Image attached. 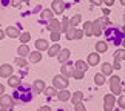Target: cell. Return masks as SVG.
Masks as SVG:
<instances>
[{
  "mask_svg": "<svg viewBox=\"0 0 125 111\" xmlns=\"http://www.w3.org/2000/svg\"><path fill=\"white\" fill-rule=\"evenodd\" d=\"M110 90H111V94H114V96H121L122 94L121 79H119V76H111L110 77Z\"/></svg>",
  "mask_w": 125,
  "mask_h": 111,
  "instance_id": "6da1fadb",
  "label": "cell"
},
{
  "mask_svg": "<svg viewBox=\"0 0 125 111\" xmlns=\"http://www.w3.org/2000/svg\"><path fill=\"white\" fill-rule=\"evenodd\" d=\"M68 83H70L68 77H65V76H62V74L56 76L54 79H52V86H54L56 90H65L66 86H68Z\"/></svg>",
  "mask_w": 125,
  "mask_h": 111,
  "instance_id": "7a4b0ae2",
  "label": "cell"
},
{
  "mask_svg": "<svg viewBox=\"0 0 125 111\" xmlns=\"http://www.w3.org/2000/svg\"><path fill=\"white\" fill-rule=\"evenodd\" d=\"M114 105H116V97H114V94H105V97H104V110L105 111H113Z\"/></svg>",
  "mask_w": 125,
  "mask_h": 111,
  "instance_id": "3957f363",
  "label": "cell"
},
{
  "mask_svg": "<svg viewBox=\"0 0 125 111\" xmlns=\"http://www.w3.org/2000/svg\"><path fill=\"white\" fill-rule=\"evenodd\" d=\"M0 108H14V99L8 94H2L0 96Z\"/></svg>",
  "mask_w": 125,
  "mask_h": 111,
  "instance_id": "277c9868",
  "label": "cell"
},
{
  "mask_svg": "<svg viewBox=\"0 0 125 111\" xmlns=\"http://www.w3.org/2000/svg\"><path fill=\"white\" fill-rule=\"evenodd\" d=\"M51 9L54 14H63V9H65V5L62 0H54L51 3Z\"/></svg>",
  "mask_w": 125,
  "mask_h": 111,
  "instance_id": "5b68a950",
  "label": "cell"
},
{
  "mask_svg": "<svg viewBox=\"0 0 125 111\" xmlns=\"http://www.w3.org/2000/svg\"><path fill=\"white\" fill-rule=\"evenodd\" d=\"M12 71L14 68L11 65H8V63H5L0 66V77H9V76H12Z\"/></svg>",
  "mask_w": 125,
  "mask_h": 111,
  "instance_id": "8992f818",
  "label": "cell"
},
{
  "mask_svg": "<svg viewBox=\"0 0 125 111\" xmlns=\"http://www.w3.org/2000/svg\"><path fill=\"white\" fill-rule=\"evenodd\" d=\"M68 59H70V50H66V48L60 50L59 54H57V60H59L60 63H65V62H68Z\"/></svg>",
  "mask_w": 125,
  "mask_h": 111,
  "instance_id": "52a82bcc",
  "label": "cell"
},
{
  "mask_svg": "<svg viewBox=\"0 0 125 111\" xmlns=\"http://www.w3.org/2000/svg\"><path fill=\"white\" fill-rule=\"evenodd\" d=\"M48 31H59L60 32V22L57 20V19H51L50 22H48Z\"/></svg>",
  "mask_w": 125,
  "mask_h": 111,
  "instance_id": "ba28073f",
  "label": "cell"
},
{
  "mask_svg": "<svg viewBox=\"0 0 125 111\" xmlns=\"http://www.w3.org/2000/svg\"><path fill=\"white\" fill-rule=\"evenodd\" d=\"M57 99H59L60 102H66V100L71 99V93H70L66 88H65V90H60L59 93H57Z\"/></svg>",
  "mask_w": 125,
  "mask_h": 111,
  "instance_id": "9c48e42d",
  "label": "cell"
},
{
  "mask_svg": "<svg viewBox=\"0 0 125 111\" xmlns=\"http://www.w3.org/2000/svg\"><path fill=\"white\" fill-rule=\"evenodd\" d=\"M100 62V56L99 52H91V54H88V65L91 66H96Z\"/></svg>",
  "mask_w": 125,
  "mask_h": 111,
  "instance_id": "30bf717a",
  "label": "cell"
},
{
  "mask_svg": "<svg viewBox=\"0 0 125 111\" xmlns=\"http://www.w3.org/2000/svg\"><path fill=\"white\" fill-rule=\"evenodd\" d=\"M8 85L12 86V88H19L22 85V79L19 76H9V80H8Z\"/></svg>",
  "mask_w": 125,
  "mask_h": 111,
  "instance_id": "8fae6325",
  "label": "cell"
},
{
  "mask_svg": "<svg viewBox=\"0 0 125 111\" xmlns=\"http://www.w3.org/2000/svg\"><path fill=\"white\" fill-rule=\"evenodd\" d=\"M91 25H93V36H100L102 34V23H100V20L91 22Z\"/></svg>",
  "mask_w": 125,
  "mask_h": 111,
  "instance_id": "7c38bea8",
  "label": "cell"
},
{
  "mask_svg": "<svg viewBox=\"0 0 125 111\" xmlns=\"http://www.w3.org/2000/svg\"><path fill=\"white\" fill-rule=\"evenodd\" d=\"M17 54H19V57L30 56V46H28V43H26V45H20L17 48Z\"/></svg>",
  "mask_w": 125,
  "mask_h": 111,
  "instance_id": "4fadbf2b",
  "label": "cell"
},
{
  "mask_svg": "<svg viewBox=\"0 0 125 111\" xmlns=\"http://www.w3.org/2000/svg\"><path fill=\"white\" fill-rule=\"evenodd\" d=\"M36 48H37V51H45L48 50V42L45 40V39H37L36 40Z\"/></svg>",
  "mask_w": 125,
  "mask_h": 111,
  "instance_id": "5bb4252c",
  "label": "cell"
},
{
  "mask_svg": "<svg viewBox=\"0 0 125 111\" xmlns=\"http://www.w3.org/2000/svg\"><path fill=\"white\" fill-rule=\"evenodd\" d=\"M32 88H34L36 93H42V91L45 90L46 86H45V82H43V80L37 79V80H34V85H32Z\"/></svg>",
  "mask_w": 125,
  "mask_h": 111,
  "instance_id": "9a60e30c",
  "label": "cell"
},
{
  "mask_svg": "<svg viewBox=\"0 0 125 111\" xmlns=\"http://www.w3.org/2000/svg\"><path fill=\"white\" fill-rule=\"evenodd\" d=\"M52 16H54L52 9H43V11H42V14H40V19H42V20H46V22H50L51 19H54Z\"/></svg>",
  "mask_w": 125,
  "mask_h": 111,
  "instance_id": "2e32d148",
  "label": "cell"
},
{
  "mask_svg": "<svg viewBox=\"0 0 125 111\" xmlns=\"http://www.w3.org/2000/svg\"><path fill=\"white\" fill-rule=\"evenodd\" d=\"M60 50H62V48L59 46V43H52V45H51V48H48V56H50V57H52V56H57Z\"/></svg>",
  "mask_w": 125,
  "mask_h": 111,
  "instance_id": "e0dca14e",
  "label": "cell"
},
{
  "mask_svg": "<svg viewBox=\"0 0 125 111\" xmlns=\"http://www.w3.org/2000/svg\"><path fill=\"white\" fill-rule=\"evenodd\" d=\"M5 32H6V36L8 37H19V36H20V32H19V30H17V28H14V26H8L6 28V30H5Z\"/></svg>",
  "mask_w": 125,
  "mask_h": 111,
  "instance_id": "ac0fdd59",
  "label": "cell"
},
{
  "mask_svg": "<svg viewBox=\"0 0 125 111\" xmlns=\"http://www.w3.org/2000/svg\"><path fill=\"white\" fill-rule=\"evenodd\" d=\"M73 71H74V66L73 65L62 66V76H65V77H71V76H73Z\"/></svg>",
  "mask_w": 125,
  "mask_h": 111,
  "instance_id": "d6986e66",
  "label": "cell"
},
{
  "mask_svg": "<svg viewBox=\"0 0 125 111\" xmlns=\"http://www.w3.org/2000/svg\"><path fill=\"white\" fill-rule=\"evenodd\" d=\"M82 99H83V93L82 91H76V93L71 94V102L74 103H77V102H82Z\"/></svg>",
  "mask_w": 125,
  "mask_h": 111,
  "instance_id": "ffe728a7",
  "label": "cell"
},
{
  "mask_svg": "<svg viewBox=\"0 0 125 111\" xmlns=\"http://www.w3.org/2000/svg\"><path fill=\"white\" fill-rule=\"evenodd\" d=\"M74 68L79 70V71H83V73H85V71L88 70V63H86V62H83V60H76Z\"/></svg>",
  "mask_w": 125,
  "mask_h": 111,
  "instance_id": "44dd1931",
  "label": "cell"
},
{
  "mask_svg": "<svg viewBox=\"0 0 125 111\" xmlns=\"http://www.w3.org/2000/svg\"><path fill=\"white\" fill-rule=\"evenodd\" d=\"M42 60V54L40 51H34V52H30V62H32V63H37V62Z\"/></svg>",
  "mask_w": 125,
  "mask_h": 111,
  "instance_id": "7402d4cb",
  "label": "cell"
},
{
  "mask_svg": "<svg viewBox=\"0 0 125 111\" xmlns=\"http://www.w3.org/2000/svg\"><path fill=\"white\" fill-rule=\"evenodd\" d=\"M80 22H82V16H80V14H76L74 17L70 19V26H71V28H76Z\"/></svg>",
  "mask_w": 125,
  "mask_h": 111,
  "instance_id": "603a6c76",
  "label": "cell"
},
{
  "mask_svg": "<svg viewBox=\"0 0 125 111\" xmlns=\"http://www.w3.org/2000/svg\"><path fill=\"white\" fill-rule=\"evenodd\" d=\"M114 60L116 62H121V60H125V48H122V50H117L114 51Z\"/></svg>",
  "mask_w": 125,
  "mask_h": 111,
  "instance_id": "cb8c5ba5",
  "label": "cell"
},
{
  "mask_svg": "<svg viewBox=\"0 0 125 111\" xmlns=\"http://www.w3.org/2000/svg\"><path fill=\"white\" fill-rule=\"evenodd\" d=\"M102 74H104V76H111V74H113V65H110V63H102Z\"/></svg>",
  "mask_w": 125,
  "mask_h": 111,
  "instance_id": "d4e9b609",
  "label": "cell"
},
{
  "mask_svg": "<svg viewBox=\"0 0 125 111\" xmlns=\"http://www.w3.org/2000/svg\"><path fill=\"white\" fill-rule=\"evenodd\" d=\"M83 34L86 36H93V25H91V22H85L83 23Z\"/></svg>",
  "mask_w": 125,
  "mask_h": 111,
  "instance_id": "484cf974",
  "label": "cell"
},
{
  "mask_svg": "<svg viewBox=\"0 0 125 111\" xmlns=\"http://www.w3.org/2000/svg\"><path fill=\"white\" fill-rule=\"evenodd\" d=\"M108 50V45L105 42H97L96 43V52H105Z\"/></svg>",
  "mask_w": 125,
  "mask_h": 111,
  "instance_id": "4316f807",
  "label": "cell"
},
{
  "mask_svg": "<svg viewBox=\"0 0 125 111\" xmlns=\"http://www.w3.org/2000/svg\"><path fill=\"white\" fill-rule=\"evenodd\" d=\"M68 28H70V19L68 17H63V20L60 22V32L62 31L66 32V31H68Z\"/></svg>",
  "mask_w": 125,
  "mask_h": 111,
  "instance_id": "83f0119b",
  "label": "cell"
},
{
  "mask_svg": "<svg viewBox=\"0 0 125 111\" xmlns=\"http://www.w3.org/2000/svg\"><path fill=\"white\" fill-rule=\"evenodd\" d=\"M19 39H20L22 45H26V43L30 42V39H31V34H30V32H22V34L19 36Z\"/></svg>",
  "mask_w": 125,
  "mask_h": 111,
  "instance_id": "f1b7e54d",
  "label": "cell"
},
{
  "mask_svg": "<svg viewBox=\"0 0 125 111\" xmlns=\"http://www.w3.org/2000/svg\"><path fill=\"white\" fill-rule=\"evenodd\" d=\"M43 93H45L48 97H52V96H57V90L54 88V86H48V88L43 90Z\"/></svg>",
  "mask_w": 125,
  "mask_h": 111,
  "instance_id": "f546056e",
  "label": "cell"
},
{
  "mask_svg": "<svg viewBox=\"0 0 125 111\" xmlns=\"http://www.w3.org/2000/svg\"><path fill=\"white\" fill-rule=\"evenodd\" d=\"M94 82H96V85H104L105 83V76L102 73H97L94 76Z\"/></svg>",
  "mask_w": 125,
  "mask_h": 111,
  "instance_id": "4dcf8cb0",
  "label": "cell"
},
{
  "mask_svg": "<svg viewBox=\"0 0 125 111\" xmlns=\"http://www.w3.org/2000/svg\"><path fill=\"white\" fill-rule=\"evenodd\" d=\"M71 77H74L76 80H82L83 77H85V73H83V71H79V70H76V68H74L73 76H71Z\"/></svg>",
  "mask_w": 125,
  "mask_h": 111,
  "instance_id": "1f68e13d",
  "label": "cell"
},
{
  "mask_svg": "<svg viewBox=\"0 0 125 111\" xmlns=\"http://www.w3.org/2000/svg\"><path fill=\"white\" fill-rule=\"evenodd\" d=\"M14 63H16L17 66H20V68H25V66H26V60L23 59V57H17V59L14 60Z\"/></svg>",
  "mask_w": 125,
  "mask_h": 111,
  "instance_id": "d6a6232c",
  "label": "cell"
},
{
  "mask_svg": "<svg viewBox=\"0 0 125 111\" xmlns=\"http://www.w3.org/2000/svg\"><path fill=\"white\" fill-rule=\"evenodd\" d=\"M74 32H76V28H68V31H66V39H68V40H73L74 39Z\"/></svg>",
  "mask_w": 125,
  "mask_h": 111,
  "instance_id": "836d02e7",
  "label": "cell"
},
{
  "mask_svg": "<svg viewBox=\"0 0 125 111\" xmlns=\"http://www.w3.org/2000/svg\"><path fill=\"white\" fill-rule=\"evenodd\" d=\"M116 103H117L121 108H125V96H124V94H121V96H119V99L116 100Z\"/></svg>",
  "mask_w": 125,
  "mask_h": 111,
  "instance_id": "e575fe53",
  "label": "cell"
},
{
  "mask_svg": "<svg viewBox=\"0 0 125 111\" xmlns=\"http://www.w3.org/2000/svg\"><path fill=\"white\" fill-rule=\"evenodd\" d=\"M51 40L52 42H59L60 40V32L59 31H52L51 32Z\"/></svg>",
  "mask_w": 125,
  "mask_h": 111,
  "instance_id": "d590c367",
  "label": "cell"
},
{
  "mask_svg": "<svg viewBox=\"0 0 125 111\" xmlns=\"http://www.w3.org/2000/svg\"><path fill=\"white\" fill-rule=\"evenodd\" d=\"M74 108L76 111H86V107L82 103V102H77V103H74Z\"/></svg>",
  "mask_w": 125,
  "mask_h": 111,
  "instance_id": "8d00e7d4",
  "label": "cell"
},
{
  "mask_svg": "<svg viewBox=\"0 0 125 111\" xmlns=\"http://www.w3.org/2000/svg\"><path fill=\"white\" fill-rule=\"evenodd\" d=\"M82 37H83V30H77V28H76L74 39H82Z\"/></svg>",
  "mask_w": 125,
  "mask_h": 111,
  "instance_id": "74e56055",
  "label": "cell"
},
{
  "mask_svg": "<svg viewBox=\"0 0 125 111\" xmlns=\"http://www.w3.org/2000/svg\"><path fill=\"white\" fill-rule=\"evenodd\" d=\"M113 70H121V62H116V60H114V63H113Z\"/></svg>",
  "mask_w": 125,
  "mask_h": 111,
  "instance_id": "f35d334b",
  "label": "cell"
},
{
  "mask_svg": "<svg viewBox=\"0 0 125 111\" xmlns=\"http://www.w3.org/2000/svg\"><path fill=\"white\" fill-rule=\"evenodd\" d=\"M102 2L107 5V6H113V5H114V0H102Z\"/></svg>",
  "mask_w": 125,
  "mask_h": 111,
  "instance_id": "ab89813d",
  "label": "cell"
},
{
  "mask_svg": "<svg viewBox=\"0 0 125 111\" xmlns=\"http://www.w3.org/2000/svg\"><path fill=\"white\" fill-rule=\"evenodd\" d=\"M90 2L93 5H96V6H100V5H102V0H90Z\"/></svg>",
  "mask_w": 125,
  "mask_h": 111,
  "instance_id": "60d3db41",
  "label": "cell"
},
{
  "mask_svg": "<svg viewBox=\"0 0 125 111\" xmlns=\"http://www.w3.org/2000/svg\"><path fill=\"white\" fill-rule=\"evenodd\" d=\"M39 111H51V108L48 107V105H43V107H40V108H39Z\"/></svg>",
  "mask_w": 125,
  "mask_h": 111,
  "instance_id": "b9f144b4",
  "label": "cell"
},
{
  "mask_svg": "<svg viewBox=\"0 0 125 111\" xmlns=\"http://www.w3.org/2000/svg\"><path fill=\"white\" fill-rule=\"evenodd\" d=\"M5 36H6V32H5V31L2 30V28H0V40H2V39H3Z\"/></svg>",
  "mask_w": 125,
  "mask_h": 111,
  "instance_id": "7bdbcfd3",
  "label": "cell"
},
{
  "mask_svg": "<svg viewBox=\"0 0 125 111\" xmlns=\"http://www.w3.org/2000/svg\"><path fill=\"white\" fill-rule=\"evenodd\" d=\"M100 23H105V25H108V23H110V20H108L107 17H102V22H100Z\"/></svg>",
  "mask_w": 125,
  "mask_h": 111,
  "instance_id": "ee69618b",
  "label": "cell"
},
{
  "mask_svg": "<svg viewBox=\"0 0 125 111\" xmlns=\"http://www.w3.org/2000/svg\"><path fill=\"white\" fill-rule=\"evenodd\" d=\"M3 93H5V86H3L2 83H0V96H2Z\"/></svg>",
  "mask_w": 125,
  "mask_h": 111,
  "instance_id": "f6af8a7d",
  "label": "cell"
},
{
  "mask_svg": "<svg viewBox=\"0 0 125 111\" xmlns=\"http://www.w3.org/2000/svg\"><path fill=\"white\" fill-rule=\"evenodd\" d=\"M19 3H20V0H12V5H14V6H19Z\"/></svg>",
  "mask_w": 125,
  "mask_h": 111,
  "instance_id": "bcb514c9",
  "label": "cell"
},
{
  "mask_svg": "<svg viewBox=\"0 0 125 111\" xmlns=\"http://www.w3.org/2000/svg\"><path fill=\"white\" fill-rule=\"evenodd\" d=\"M104 14H105V16H108V14H110V9L108 8H104Z\"/></svg>",
  "mask_w": 125,
  "mask_h": 111,
  "instance_id": "7dc6e473",
  "label": "cell"
},
{
  "mask_svg": "<svg viewBox=\"0 0 125 111\" xmlns=\"http://www.w3.org/2000/svg\"><path fill=\"white\" fill-rule=\"evenodd\" d=\"M0 111H11V108H0Z\"/></svg>",
  "mask_w": 125,
  "mask_h": 111,
  "instance_id": "c3c4849f",
  "label": "cell"
},
{
  "mask_svg": "<svg viewBox=\"0 0 125 111\" xmlns=\"http://www.w3.org/2000/svg\"><path fill=\"white\" fill-rule=\"evenodd\" d=\"M121 45H122V46H124V48H125V39H124V40H122V42H121Z\"/></svg>",
  "mask_w": 125,
  "mask_h": 111,
  "instance_id": "681fc988",
  "label": "cell"
},
{
  "mask_svg": "<svg viewBox=\"0 0 125 111\" xmlns=\"http://www.w3.org/2000/svg\"><path fill=\"white\" fill-rule=\"evenodd\" d=\"M121 3H122V5H124V6H125V0H121Z\"/></svg>",
  "mask_w": 125,
  "mask_h": 111,
  "instance_id": "f907efd6",
  "label": "cell"
},
{
  "mask_svg": "<svg viewBox=\"0 0 125 111\" xmlns=\"http://www.w3.org/2000/svg\"><path fill=\"white\" fill-rule=\"evenodd\" d=\"M22 2H26V3H28V2H30V0H22Z\"/></svg>",
  "mask_w": 125,
  "mask_h": 111,
  "instance_id": "816d5d0a",
  "label": "cell"
}]
</instances>
